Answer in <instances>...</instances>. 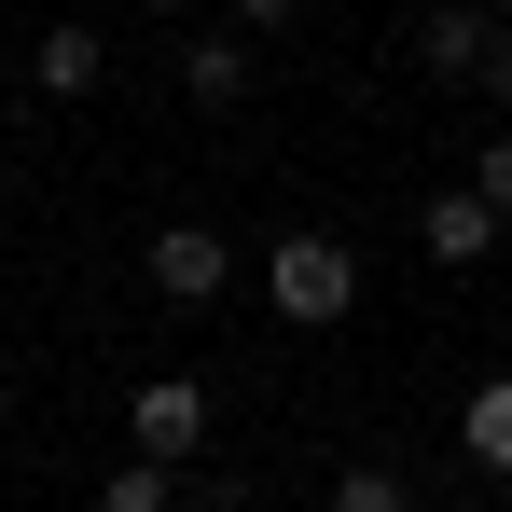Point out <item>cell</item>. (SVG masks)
Instances as JSON below:
<instances>
[{
  "mask_svg": "<svg viewBox=\"0 0 512 512\" xmlns=\"http://www.w3.org/2000/svg\"><path fill=\"white\" fill-rule=\"evenodd\" d=\"M263 305H277L291 333H333L346 305H360V263H346V236H277V250H263Z\"/></svg>",
  "mask_w": 512,
  "mask_h": 512,
  "instance_id": "obj_1",
  "label": "cell"
},
{
  "mask_svg": "<svg viewBox=\"0 0 512 512\" xmlns=\"http://www.w3.org/2000/svg\"><path fill=\"white\" fill-rule=\"evenodd\" d=\"M208 429H222L208 374H139V388H125V443H139V457H167V471L208 443Z\"/></svg>",
  "mask_w": 512,
  "mask_h": 512,
  "instance_id": "obj_2",
  "label": "cell"
},
{
  "mask_svg": "<svg viewBox=\"0 0 512 512\" xmlns=\"http://www.w3.org/2000/svg\"><path fill=\"white\" fill-rule=\"evenodd\" d=\"M499 222H512V208H499V194H485V180H443V194H429V208H416V236H429V263H485V250H499Z\"/></svg>",
  "mask_w": 512,
  "mask_h": 512,
  "instance_id": "obj_3",
  "label": "cell"
},
{
  "mask_svg": "<svg viewBox=\"0 0 512 512\" xmlns=\"http://www.w3.org/2000/svg\"><path fill=\"white\" fill-rule=\"evenodd\" d=\"M139 277H153L167 305H222V277H236V263H222V236H208V222H167V236L139 250Z\"/></svg>",
  "mask_w": 512,
  "mask_h": 512,
  "instance_id": "obj_4",
  "label": "cell"
},
{
  "mask_svg": "<svg viewBox=\"0 0 512 512\" xmlns=\"http://www.w3.org/2000/svg\"><path fill=\"white\" fill-rule=\"evenodd\" d=\"M485 42H499V14H429V28H416L429 84H485Z\"/></svg>",
  "mask_w": 512,
  "mask_h": 512,
  "instance_id": "obj_5",
  "label": "cell"
},
{
  "mask_svg": "<svg viewBox=\"0 0 512 512\" xmlns=\"http://www.w3.org/2000/svg\"><path fill=\"white\" fill-rule=\"evenodd\" d=\"M457 457H471V471H512V374H485V388L457 402Z\"/></svg>",
  "mask_w": 512,
  "mask_h": 512,
  "instance_id": "obj_6",
  "label": "cell"
},
{
  "mask_svg": "<svg viewBox=\"0 0 512 512\" xmlns=\"http://www.w3.org/2000/svg\"><path fill=\"white\" fill-rule=\"evenodd\" d=\"M28 70H42V97H97V28H42Z\"/></svg>",
  "mask_w": 512,
  "mask_h": 512,
  "instance_id": "obj_7",
  "label": "cell"
},
{
  "mask_svg": "<svg viewBox=\"0 0 512 512\" xmlns=\"http://www.w3.org/2000/svg\"><path fill=\"white\" fill-rule=\"evenodd\" d=\"M180 84L208 97V111H236V97H250V42H194V56H180Z\"/></svg>",
  "mask_w": 512,
  "mask_h": 512,
  "instance_id": "obj_8",
  "label": "cell"
},
{
  "mask_svg": "<svg viewBox=\"0 0 512 512\" xmlns=\"http://www.w3.org/2000/svg\"><path fill=\"white\" fill-rule=\"evenodd\" d=\"M167 499H180V471H167V457H125V471L97 485V512H167Z\"/></svg>",
  "mask_w": 512,
  "mask_h": 512,
  "instance_id": "obj_9",
  "label": "cell"
},
{
  "mask_svg": "<svg viewBox=\"0 0 512 512\" xmlns=\"http://www.w3.org/2000/svg\"><path fill=\"white\" fill-rule=\"evenodd\" d=\"M333 512H416V485L388 457H360V471H333Z\"/></svg>",
  "mask_w": 512,
  "mask_h": 512,
  "instance_id": "obj_10",
  "label": "cell"
},
{
  "mask_svg": "<svg viewBox=\"0 0 512 512\" xmlns=\"http://www.w3.org/2000/svg\"><path fill=\"white\" fill-rule=\"evenodd\" d=\"M471 180H485V194L512 208V139H485V153H471Z\"/></svg>",
  "mask_w": 512,
  "mask_h": 512,
  "instance_id": "obj_11",
  "label": "cell"
},
{
  "mask_svg": "<svg viewBox=\"0 0 512 512\" xmlns=\"http://www.w3.org/2000/svg\"><path fill=\"white\" fill-rule=\"evenodd\" d=\"M485 97H499V111H512V28H499V42H485Z\"/></svg>",
  "mask_w": 512,
  "mask_h": 512,
  "instance_id": "obj_12",
  "label": "cell"
},
{
  "mask_svg": "<svg viewBox=\"0 0 512 512\" xmlns=\"http://www.w3.org/2000/svg\"><path fill=\"white\" fill-rule=\"evenodd\" d=\"M236 14H250V28H277V14H291V0H236Z\"/></svg>",
  "mask_w": 512,
  "mask_h": 512,
  "instance_id": "obj_13",
  "label": "cell"
},
{
  "mask_svg": "<svg viewBox=\"0 0 512 512\" xmlns=\"http://www.w3.org/2000/svg\"><path fill=\"white\" fill-rule=\"evenodd\" d=\"M139 14H180V0H139Z\"/></svg>",
  "mask_w": 512,
  "mask_h": 512,
  "instance_id": "obj_14",
  "label": "cell"
}]
</instances>
